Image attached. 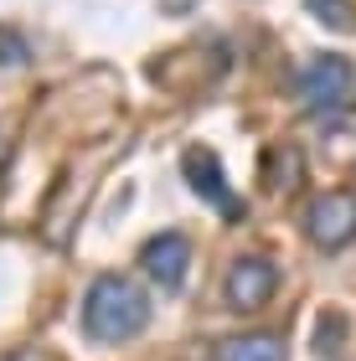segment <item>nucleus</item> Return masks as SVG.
<instances>
[{
    "mask_svg": "<svg viewBox=\"0 0 356 361\" xmlns=\"http://www.w3.org/2000/svg\"><path fill=\"white\" fill-rule=\"evenodd\" d=\"M351 83H356V68L341 52H310L300 62V73H295V98L310 114H331V109L346 104Z\"/></svg>",
    "mask_w": 356,
    "mask_h": 361,
    "instance_id": "2",
    "label": "nucleus"
},
{
    "mask_svg": "<svg viewBox=\"0 0 356 361\" xmlns=\"http://www.w3.org/2000/svg\"><path fill=\"white\" fill-rule=\"evenodd\" d=\"M305 238L315 243V248H346V243L356 238V196L351 191H326L320 202H310V212H305Z\"/></svg>",
    "mask_w": 356,
    "mask_h": 361,
    "instance_id": "3",
    "label": "nucleus"
},
{
    "mask_svg": "<svg viewBox=\"0 0 356 361\" xmlns=\"http://www.w3.org/2000/svg\"><path fill=\"white\" fill-rule=\"evenodd\" d=\"M16 361H47V356H37V351H21V356H16Z\"/></svg>",
    "mask_w": 356,
    "mask_h": 361,
    "instance_id": "9",
    "label": "nucleus"
},
{
    "mask_svg": "<svg viewBox=\"0 0 356 361\" xmlns=\"http://www.w3.org/2000/svg\"><path fill=\"white\" fill-rule=\"evenodd\" d=\"M145 325H150V300H145L140 284H129V279H119V274H104V279L88 284V294H83V331L93 341L119 346V341L140 336Z\"/></svg>",
    "mask_w": 356,
    "mask_h": 361,
    "instance_id": "1",
    "label": "nucleus"
},
{
    "mask_svg": "<svg viewBox=\"0 0 356 361\" xmlns=\"http://www.w3.org/2000/svg\"><path fill=\"white\" fill-rule=\"evenodd\" d=\"M181 176H186V186L202 196V202H212L228 222H238L243 217V202L233 196V186H228V176H222V160L212 155V150H202V145H191V150L181 155Z\"/></svg>",
    "mask_w": 356,
    "mask_h": 361,
    "instance_id": "4",
    "label": "nucleus"
},
{
    "mask_svg": "<svg viewBox=\"0 0 356 361\" xmlns=\"http://www.w3.org/2000/svg\"><path fill=\"white\" fill-rule=\"evenodd\" d=\"M217 361H284L279 336H233L217 346Z\"/></svg>",
    "mask_w": 356,
    "mask_h": 361,
    "instance_id": "7",
    "label": "nucleus"
},
{
    "mask_svg": "<svg viewBox=\"0 0 356 361\" xmlns=\"http://www.w3.org/2000/svg\"><path fill=\"white\" fill-rule=\"evenodd\" d=\"M140 264H145V274H150L160 289H181V279L191 269V243L181 233H155L140 248Z\"/></svg>",
    "mask_w": 356,
    "mask_h": 361,
    "instance_id": "6",
    "label": "nucleus"
},
{
    "mask_svg": "<svg viewBox=\"0 0 356 361\" xmlns=\"http://www.w3.org/2000/svg\"><path fill=\"white\" fill-rule=\"evenodd\" d=\"M274 289H279V269H274V258H238V264L228 269V305L238 310V315H253V310H264L274 300Z\"/></svg>",
    "mask_w": 356,
    "mask_h": 361,
    "instance_id": "5",
    "label": "nucleus"
},
{
    "mask_svg": "<svg viewBox=\"0 0 356 361\" xmlns=\"http://www.w3.org/2000/svg\"><path fill=\"white\" fill-rule=\"evenodd\" d=\"M305 11L331 31H356V6L351 0H305Z\"/></svg>",
    "mask_w": 356,
    "mask_h": 361,
    "instance_id": "8",
    "label": "nucleus"
}]
</instances>
